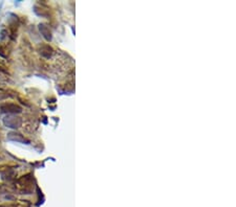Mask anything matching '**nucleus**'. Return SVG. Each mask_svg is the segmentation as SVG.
Segmentation results:
<instances>
[{
    "label": "nucleus",
    "instance_id": "nucleus-1",
    "mask_svg": "<svg viewBox=\"0 0 236 207\" xmlns=\"http://www.w3.org/2000/svg\"><path fill=\"white\" fill-rule=\"evenodd\" d=\"M1 110L3 112H20L21 109L15 104H3L1 105Z\"/></svg>",
    "mask_w": 236,
    "mask_h": 207
}]
</instances>
